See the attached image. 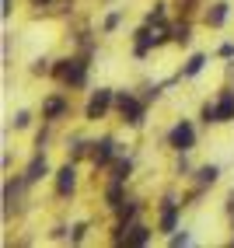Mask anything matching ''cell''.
I'll use <instances>...</instances> for the list:
<instances>
[{
  "mask_svg": "<svg viewBox=\"0 0 234 248\" xmlns=\"http://www.w3.org/2000/svg\"><path fill=\"white\" fill-rule=\"evenodd\" d=\"M56 77L63 80V84H70V88H80V84H84V77H88V70H84V60H60Z\"/></svg>",
  "mask_w": 234,
  "mask_h": 248,
  "instance_id": "cell-1",
  "label": "cell"
},
{
  "mask_svg": "<svg viewBox=\"0 0 234 248\" xmlns=\"http://www.w3.org/2000/svg\"><path fill=\"white\" fill-rule=\"evenodd\" d=\"M168 143L175 147V151H189V147L196 143V129H192L186 119H182V123L172 129V133H168Z\"/></svg>",
  "mask_w": 234,
  "mask_h": 248,
  "instance_id": "cell-2",
  "label": "cell"
},
{
  "mask_svg": "<svg viewBox=\"0 0 234 248\" xmlns=\"http://www.w3.org/2000/svg\"><path fill=\"white\" fill-rule=\"evenodd\" d=\"M119 112L129 126H140L143 123V102H137L133 94H119Z\"/></svg>",
  "mask_w": 234,
  "mask_h": 248,
  "instance_id": "cell-3",
  "label": "cell"
},
{
  "mask_svg": "<svg viewBox=\"0 0 234 248\" xmlns=\"http://www.w3.org/2000/svg\"><path fill=\"white\" fill-rule=\"evenodd\" d=\"M109 105H112V91H109V88L94 91V94H91V102H88V119H102Z\"/></svg>",
  "mask_w": 234,
  "mask_h": 248,
  "instance_id": "cell-4",
  "label": "cell"
},
{
  "mask_svg": "<svg viewBox=\"0 0 234 248\" xmlns=\"http://www.w3.org/2000/svg\"><path fill=\"white\" fill-rule=\"evenodd\" d=\"M74 186H77V171L70 168V164H66V168L56 171V192H60V196H70Z\"/></svg>",
  "mask_w": 234,
  "mask_h": 248,
  "instance_id": "cell-5",
  "label": "cell"
},
{
  "mask_svg": "<svg viewBox=\"0 0 234 248\" xmlns=\"http://www.w3.org/2000/svg\"><path fill=\"white\" fill-rule=\"evenodd\" d=\"M227 119H234V91H224L217 102V123H227Z\"/></svg>",
  "mask_w": 234,
  "mask_h": 248,
  "instance_id": "cell-6",
  "label": "cell"
},
{
  "mask_svg": "<svg viewBox=\"0 0 234 248\" xmlns=\"http://www.w3.org/2000/svg\"><path fill=\"white\" fill-rule=\"evenodd\" d=\"M175 217H178V203L172 200H164V210H161V231H175Z\"/></svg>",
  "mask_w": 234,
  "mask_h": 248,
  "instance_id": "cell-7",
  "label": "cell"
},
{
  "mask_svg": "<svg viewBox=\"0 0 234 248\" xmlns=\"http://www.w3.org/2000/svg\"><path fill=\"white\" fill-rule=\"evenodd\" d=\"M112 154H115V140H102V143H94V164H109L112 161Z\"/></svg>",
  "mask_w": 234,
  "mask_h": 248,
  "instance_id": "cell-8",
  "label": "cell"
},
{
  "mask_svg": "<svg viewBox=\"0 0 234 248\" xmlns=\"http://www.w3.org/2000/svg\"><path fill=\"white\" fill-rule=\"evenodd\" d=\"M147 238H150V227L133 224V227H129V234H123L119 241H126V245H147Z\"/></svg>",
  "mask_w": 234,
  "mask_h": 248,
  "instance_id": "cell-9",
  "label": "cell"
},
{
  "mask_svg": "<svg viewBox=\"0 0 234 248\" xmlns=\"http://www.w3.org/2000/svg\"><path fill=\"white\" fill-rule=\"evenodd\" d=\"M46 171H49V164H46V157H35V161L28 164V171H25V182H39V178H42Z\"/></svg>",
  "mask_w": 234,
  "mask_h": 248,
  "instance_id": "cell-10",
  "label": "cell"
},
{
  "mask_svg": "<svg viewBox=\"0 0 234 248\" xmlns=\"http://www.w3.org/2000/svg\"><path fill=\"white\" fill-rule=\"evenodd\" d=\"M224 21H227V4H213V7L206 11V25L217 28V25H224Z\"/></svg>",
  "mask_w": 234,
  "mask_h": 248,
  "instance_id": "cell-11",
  "label": "cell"
},
{
  "mask_svg": "<svg viewBox=\"0 0 234 248\" xmlns=\"http://www.w3.org/2000/svg\"><path fill=\"white\" fill-rule=\"evenodd\" d=\"M115 210H119V231H126V220L137 217V203H119Z\"/></svg>",
  "mask_w": 234,
  "mask_h": 248,
  "instance_id": "cell-12",
  "label": "cell"
},
{
  "mask_svg": "<svg viewBox=\"0 0 234 248\" xmlns=\"http://www.w3.org/2000/svg\"><path fill=\"white\" fill-rule=\"evenodd\" d=\"M217 175H220V168H217V164H206V168H199V182H203V186H213V182H217Z\"/></svg>",
  "mask_w": 234,
  "mask_h": 248,
  "instance_id": "cell-13",
  "label": "cell"
},
{
  "mask_svg": "<svg viewBox=\"0 0 234 248\" xmlns=\"http://www.w3.org/2000/svg\"><path fill=\"white\" fill-rule=\"evenodd\" d=\"M63 98H49V102H46V115H49V119H56V115H63Z\"/></svg>",
  "mask_w": 234,
  "mask_h": 248,
  "instance_id": "cell-14",
  "label": "cell"
},
{
  "mask_svg": "<svg viewBox=\"0 0 234 248\" xmlns=\"http://www.w3.org/2000/svg\"><path fill=\"white\" fill-rule=\"evenodd\" d=\"M203 63H206V56H192V60L186 63V70H182V74H186V77H196L199 70H203Z\"/></svg>",
  "mask_w": 234,
  "mask_h": 248,
  "instance_id": "cell-15",
  "label": "cell"
},
{
  "mask_svg": "<svg viewBox=\"0 0 234 248\" xmlns=\"http://www.w3.org/2000/svg\"><path fill=\"white\" fill-rule=\"evenodd\" d=\"M129 171H133V164H129V161H115V175H112V178L126 182V178H129Z\"/></svg>",
  "mask_w": 234,
  "mask_h": 248,
  "instance_id": "cell-16",
  "label": "cell"
},
{
  "mask_svg": "<svg viewBox=\"0 0 234 248\" xmlns=\"http://www.w3.org/2000/svg\"><path fill=\"white\" fill-rule=\"evenodd\" d=\"M172 39H175V42H189V25H175Z\"/></svg>",
  "mask_w": 234,
  "mask_h": 248,
  "instance_id": "cell-17",
  "label": "cell"
},
{
  "mask_svg": "<svg viewBox=\"0 0 234 248\" xmlns=\"http://www.w3.org/2000/svg\"><path fill=\"white\" fill-rule=\"evenodd\" d=\"M203 123H217V105H203Z\"/></svg>",
  "mask_w": 234,
  "mask_h": 248,
  "instance_id": "cell-18",
  "label": "cell"
},
{
  "mask_svg": "<svg viewBox=\"0 0 234 248\" xmlns=\"http://www.w3.org/2000/svg\"><path fill=\"white\" fill-rule=\"evenodd\" d=\"M172 245H189V234H172Z\"/></svg>",
  "mask_w": 234,
  "mask_h": 248,
  "instance_id": "cell-19",
  "label": "cell"
},
{
  "mask_svg": "<svg viewBox=\"0 0 234 248\" xmlns=\"http://www.w3.org/2000/svg\"><path fill=\"white\" fill-rule=\"evenodd\" d=\"M231 206H234V192H231Z\"/></svg>",
  "mask_w": 234,
  "mask_h": 248,
  "instance_id": "cell-20",
  "label": "cell"
},
{
  "mask_svg": "<svg viewBox=\"0 0 234 248\" xmlns=\"http://www.w3.org/2000/svg\"><path fill=\"white\" fill-rule=\"evenodd\" d=\"M35 4H39V0H35Z\"/></svg>",
  "mask_w": 234,
  "mask_h": 248,
  "instance_id": "cell-21",
  "label": "cell"
}]
</instances>
